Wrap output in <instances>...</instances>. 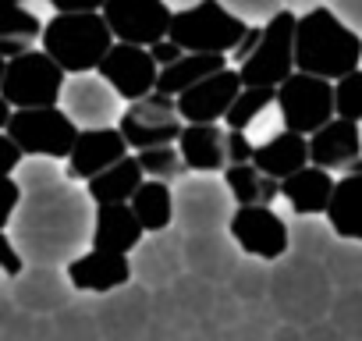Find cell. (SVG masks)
Returning <instances> with one entry per match:
<instances>
[{"label":"cell","mask_w":362,"mask_h":341,"mask_svg":"<svg viewBox=\"0 0 362 341\" xmlns=\"http://www.w3.org/2000/svg\"><path fill=\"white\" fill-rule=\"evenodd\" d=\"M93 214L96 203L89 192L64 175L47 189L22 192V203L11 217V238L25 263L64 267L89 245Z\"/></svg>","instance_id":"cell-1"},{"label":"cell","mask_w":362,"mask_h":341,"mask_svg":"<svg viewBox=\"0 0 362 341\" xmlns=\"http://www.w3.org/2000/svg\"><path fill=\"white\" fill-rule=\"evenodd\" d=\"M362 68V36L330 8H309L295 18V71L337 82Z\"/></svg>","instance_id":"cell-2"},{"label":"cell","mask_w":362,"mask_h":341,"mask_svg":"<svg viewBox=\"0 0 362 341\" xmlns=\"http://www.w3.org/2000/svg\"><path fill=\"white\" fill-rule=\"evenodd\" d=\"M270 299H274V309L288 323L313 327V323H323V316L330 313L334 281L320 260L284 253L281 260H274V270H270Z\"/></svg>","instance_id":"cell-3"},{"label":"cell","mask_w":362,"mask_h":341,"mask_svg":"<svg viewBox=\"0 0 362 341\" xmlns=\"http://www.w3.org/2000/svg\"><path fill=\"white\" fill-rule=\"evenodd\" d=\"M40 43L68 75H78V71H96V64L114 43V33L103 11H68L54 15L43 25Z\"/></svg>","instance_id":"cell-4"},{"label":"cell","mask_w":362,"mask_h":341,"mask_svg":"<svg viewBox=\"0 0 362 341\" xmlns=\"http://www.w3.org/2000/svg\"><path fill=\"white\" fill-rule=\"evenodd\" d=\"M252 22L224 8L221 0H199L192 8H181L170 15L167 36L181 50H199V54H231L238 40L245 36Z\"/></svg>","instance_id":"cell-5"},{"label":"cell","mask_w":362,"mask_h":341,"mask_svg":"<svg viewBox=\"0 0 362 341\" xmlns=\"http://www.w3.org/2000/svg\"><path fill=\"white\" fill-rule=\"evenodd\" d=\"M68 71L40 47L18 54L4 68V82H0V96H4L15 110L22 107H54L64 93Z\"/></svg>","instance_id":"cell-6"},{"label":"cell","mask_w":362,"mask_h":341,"mask_svg":"<svg viewBox=\"0 0 362 341\" xmlns=\"http://www.w3.org/2000/svg\"><path fill=\"white\" fill-rule=\"evenodd\" d=\"M235 200L224 182L214 175H185L174 189V228L181 235L199 231H224L231 221Z\"/></svg>","instance_id":"cell-7"},{"label":"cell","mask_w":362,"mask_h":341,"mask_svg":"<svg viewBox=\"0 0 362 341\" xmlns=\"http://www.w3.org/2000/svg\"><path fill=\"white\" fill-rule=\"evenodd\" d=\"M4 132L18 142L22 156H50V160H68V153L78 139V125L57 103L11 110V121Z\"/></svg>","instance_id":"cell-8"},{"label":"cell","mask_w":362,"mask_h":341,"mask_svg":"<svg viewBox=\"0 0 362 341\" xmlns=\"http://www.w3.org/2000/svg\"><path fill=\"white\" fill-rule=\"evenodd\" d=\"M295 11L281 8L263 22L256 50L238 64L242 86H281L295 71Z\"/></svg>","instance_id":"cell-9"},{"label":"cell","mask_w":362,"mask_h":341,"mask_svg":"<svg viewBox=\"0 0 362 341\" xmlns=\"http://www.w3.org/2000/svg\"><path fill=\"white\" fill-rule=\"evenodd\" d=\"M277 110L284 128L298 135H313L334 117V82L309 71H291L277 86Z\"/></svg>","instance_id":"cell-10"},{"label":"cell","mask_w":362,"mask_h":341,"mask_svg":"<svg viewBox=\"0 0 362 341\" xmlns=\"http://www.w3.org/2000/svg\"><path fill=\"white\" fill-rule=\"evenodd\" d=\"M117 128H121L128 149H149V146L177 142L185 121H181V114H177V96H167V93L153 89L149 96L132 100V107L121 110Z\"/></svg>","instance_id":"cell-11"},{"label":"cell","mask_w":362,"mask_h":341,"mask_svg":"<svg viewBox=\"0 0 362 341\" xmlns=\"http://www.w3.org/2000/svg\"><path fill=\"white\" fill-rule=\"evenodd\" d=\"M228 235L235 238L242 256H256V260H267V263H274L284 253H291V228L267 203L235 207L231 221H228Z\"/></svg>","instance_id":"cell-12"},{"label":"cell","mask_w":362,"mask_h":341,"mask_svg":"<svg viewBox=\"0 0 362 341\" xmlns=\"http://www.w3.org/2000/svg\"><path fill=\"white\" fill-rule=\"evenodd\" d=\"M61 107L71 114V121L78 128H103V125H117V117H121V96L100 71L68 75Z\"/></svg>","instance_id":"cell-13"},{"label":"cell","mask_w":362,"mask_h":341,"mask_svg":"<svg viewBox=\"0 0 362 341\" xmlns=\"http://www.w3.org/2000/svg\"><path fill=\"white\" fill-rule=\"evenodd\" d=\"M103 18L117 43L153 47L170 29V8L163 0H103Z\"/></svg>","instance_id":"cell-14"},{"label":"cell","mask_w":362,"mask_h":341,"mask_svg":"<svg viewBox=\"0 0 362 341\" xmlns=\"http://www.w3.org/2000/svg\"><path fill=\"white\" fill-rule=\"evenodd\" d=\"M185 235L177 228L170 231H153L142 235V242L128 253L132 260V277H139L146 288H167L185 274Z\"/></svg>","instance_id":"cell-15"},{"label":"cell","mask_w":362,"mask_h":341,"mask_svg":"<svg viewBox=\"0 0 362 341\" xmlns=\"http://www.w3.org/2000/svg\"><path fill=\"white\" fill-rule=\"evenodd\" d=\"M96 71L114 86V93L121 100H142L156 89V75L160 64L153 61L149 47H135V43H110V50L103 54V61L96 64Z\"/></svg>","instance_id":"cell-16"},{"label":"cell","mask_w":362,"mask_h":341,"mask_svg":"<svg viewBox=\"0 0 362 341\" xmlns=\"http://www.w3.org/2000/svg\"><path fill=\"white\" fill-rule=\"evenodd\" d=\"M309 163L327 167L330 175H355L362 170V128L348 117H330L309 135Z\"/></svg>","instance_id":"cell-17"},{"label":"cell","mask_w":362,"mask_h":341,"mask_svg":"<svg viewBox=\"0 0 362 341\" xmlns=\"http://www.w3.org/2000/svg\"><path fill=\"white\" fill-rule=\"evenodd\" d=\"M238 89H242L238 68H221V71L206 75L203 82L189 86L185 93H177V114H181V121H185V125L224 121V114L235 103Z\"/></svg>","instance_id":"cell-18"},{"label":"cell","mask_w":362,"mask_h":341,"mask_svg":"<svg viewBox=\"0 0 362 341\" xmlns=\"http://www.w3.org/2000/svg\"><path fill=\"white\" fill-rule=\"evenodd\" d=\"M71 281L61 267L25 263L18 277H11V299L25 313H61L71 302Z\"/></svg>","instance_id":"cell-19"},{"label":"cell","mask_w":362,"mask_h":341,"mask_svg":"<svg viewBox=\"0 0 362 341\" xmlns=\"http://www.w3.org/2000/svg\"><path fill=\"white\" fill-rule=\"evenodd\" d=\"M121 156H128V142H124L117 125L78 128V139H75V146L68 153V170L64 175L71 182H89L93 175H100L103 167H110Z\"/></svg>","instance_id":"cell-20"},{"label":"cell","mask_w":362,"mask_h":341,"mask_svg":"<svg viewBox=\"0 0 362 341\" xmlns=\"http://www.w3.org/2000/svg\"><path fill=\"white\" fill-rule=\"evenodd\" d=\"M64 274H68L75 291L107 295V291H117L132 281V260L121 256V253H103V249L89 245L75 260L64 263Z\"/></svg>","instance_id":"cell-21"},{"label":"cell","mask_w":362,"mask_h":341,"mask_svg":"<svg viewBox=\"0 0 362 341\" xmlns=\"http://www.w3.org/2000/svg\"><path fill=\"white\" fill-rule=\"evenodd\" d=\"M185 270L196 274V277H206L214 284L221 281H231L238 260H242V249L235 245V238L224 231H199V235H185Z\"/></svg>","instance_id":"cell-22"},{"label":"cell","mask_w":362,"mask_h":341,"mask_svg":"<svg viewBox=\"0 0 362 341\" xmlns=\"http://www.w3.org/2000/svg\"><path fill=\"white\" fill-rule=\"evenodd\" d=\"M96 327L103 330V337L110 341H132L142 334L146 327V313H149V299L142 288H117L107 291V302L96 309Z\"/></svg>","instance_id":"cell-23"},{"label":"cell","mask_w":362,"mask_h":341,"mask_svg":"<svg viewBox=\"0 0 362 341\" xmlns=\"http://www.w3.org/2000/svg\"><path fill=\"white\" fill-rule=\"evenodd\" d=\"M177 153L189 170L196 175H214L228 167V128L221 121L210 125H185L177 135Z\"/></svg>","instance_id":"cell-24"},{"label":"cell","mask_w":362,"mask_h":341,"mask_svg":"<svg viewBox=\"0 0 362 341\" xmlns=\"http://www.w3.org/2000/svg\"><path fill=\"white\" fill-rule=\"evenodd\" d=\"M142 224L139 217L132 214L128 203H100L96 214H93V235H89V245L93 249H103V253H121L128 256L139 242H142Z\"/></svg>","instance_id":"cell-25"},{"label":"cell","mask_w":362,"mask_h":341,"mask_svg":"<svg viewBox=\"0 0 362 341\" xmlns=\"http://www.w3.org/2000/svg\"><path fill=\"white\" fill-rule=\"evenodd\" d=\"M334 175L327 167H316V163H305L298 167L295 175L281 178V196L288 200L291 214L295 217H309V214H327V203L334 196Z\"/></svg>","instance_id":"cell-26"},{"label":"cell","mask_w":362,"mask_h":341,"mask_svg":"<svg viewBox=\"0 0 362 341\" xmlns=\"http://www.w3.org/2000/svg\"><path fill=\"white\" fill-rule=\"evenodd\" d=\"M252 163H256V170H263V175H270V178L281 182V178L295 175L298 167L309 163V135H298L291 128H281L277 135H270L267 142L256 146Z\"/></svg>","instance_id":"cell-27"},{"label":"cell","mask_w":362,"mask_h":341,"mask_svg":"<svg viewBox=\"0 0 362 341\" xmlns=\"http://www.w3.org/2000/svg\"><path fill=\"white\" fill-rule=\"evenodd\" d=\"M43 36V18L25 0H0V57L11 61L33 50Z\"/></svg>","instance_id":"cell-28"},{"label":"cell","mask_w":362,"mask_h":341,"mask_svg":"<svg viewBox=\"0 0 362 341\" xmlns=\"http://www.w3.org/2000/svg\"><path fill=\"white\" fill-rule=\"evenodd\" d=\"M327 224L334 228L337 238L362 242V170L341 175L334 182V196L327 203Z\"/></svg>","instance_id":"cell-29"},{"label":"cell","mask_w":362,"mask_h":341,"mask_svg":"<svg viewBox=\"0 0 362 341\" xmlns=\"http://www.w3.org/2000/svg\"><path fill=\"white\" fill-rule=\"evenodd\" d=\"M142 167H139V160L128 153V156H121V160H114L110 167H103L100 175H93L89 182H86V192H89V200L100 207V203H128L132 200V192L142 185Z\"/></svg>","instance_id":"cell-30"},{"label":"cell","mask_w":362,"mask_h":341,"mask_svg":"<svg viewBox=\"0 0 362 341\" xmlns=\"http://www.w3.org/2000/svg\"><path fill=\"white\" fill-rule=\"evenodd\" d=\"M228 68V54H199V50H185L177 61H170L167 68H160L156 75V89L167 93V96H177L185 93L189 86L203 82L206 75Z\"/></svg>","instance_id":"cell-31"},{"label":"cell","mask_w":362,"mask_h":341,"mask_svg":"<svg viewBox=\"0 0 362 341\" xmlns=\"http://www.w3.org/2000/svg\"><path fill=\"white\" fill-rule=\"evenodd\" d=\"M128 207H132V214L139 217V224H142L146 235L174 228V192H170V182L142 178V185L132 192Z\"/></svg>","instance_id":"cell-32"},{"label":"cell","mask_w":362,"mask_h":341,"mask_svg":"<svg viewBox=\"0 0 362 341\" xmlns=\"http://www.w3.org/2000/svg\"><path fill=\"white\" fill-rule=\"evenodd\" d=\"M224 185L235 200V207H249V203H274L281 196V182L256 170V163H228L224 167Z\"/></svg>","instance_id":"cell-33"},{"label":"cell","mask_w":362,"mask_h":341,"mask_svg":"<svg viewBox=\"0 0 362 341\" xmlns=\"http://www.w3.org/2000/svg\"><path fill=\"white\" fill-rule=\"evenodd\" d=\"M323 267L334 281V288H362V242L334 238V245L323 256Z\"/></svg>","instance_id":"cell-34"},{"label":"cell","mask_w":362,"mask_h":341,"mask_svg":"<svg viewBox=\"0 0 362 341\" xmlns=\"http://www.w3.org/2000/svg\"><path fill=\"white\" fill-rule=\"evenodd\" d=\"M288 228H291V253L309 256V260H320V263H323L327 249H330V245H334V238H337L323 214L298 217V221H295V224H288Z\"/></svg>","instance_id":"cell-35"},{"label":"cell","mask_w":362,"mask_h":341,"mask_svg":"<svg viewBox=\"0 0 362 341\" xmlns=\"http://www.w3.org/2000/svg\"><path fill=\"white\" fill-rule=\"evenodd\" d=\"M277 103V89L274 86H242L238 89V96H235V103L228 107V114H224V121H228V128H249L263 110H270Z\"/></svg>","instance_id":"cell-36"},{"label":"cell","mask_w":362,"mask_h":341,"mask_svg":"<svg viewBox=\"0 0 362 341\" xmlns=\"http://www.w3.org/2000/svg\"><path fill=\"white\" fill-rule=\"evenodd\" d=\"M135 160H139L146 178H160V182H177V178H185V170H189L185 160H181V153H177V142L135 149Z\"/></svg>","instance_id":"cell-37"},{"label":"cell","mask_w":362,"mask_h":341,"mask_svg":"<svg viewBox=\"0 0 362 341\" xmlns=\"http://www.w3.org/2000/svg\"><path fill=\"white\" fill-rule=\"evenodd\" d=\"M330 323L341 337L362 341V288H341L330 302Z\"/></svg>","instance_id":"cell-38"},{"label":"cell","mask_w":362,"mask_h":341,"mask_svg":"<svg viewBox=\"0 0 362 341\" xmlns=\"http://www.w3.org/2000/svg\"><path fill=\"white\" fill-rule=\"evenodd\" d=\"M231 291L238 299H263L270 295V267L267 260H256V256H242L235 274H231Z\"/></svg>","instance_id":"cell-39"},{"label":"cell","mask_w":362,"mask_h":341,"mask_svg":"<svg viewBox=\"0 0 362 341\" xmlns=\"http://www.w3.org/2000/svg\"><path fill=\"white\" fill-rule=\"evenodd\" d=\"M61 167L57 160L50 156H22V163L15 167V182L22 185V192H36V189H47L54 182H61Z\"/></svg>","instance_id":"cell-40"},{"label":"cell","mask_w":362,"mask_h":341,"mask_svg":"<svg viewBox=\"0 0 362 341\" xmlns=\"http://www.w3.org/2000/svg\"><path fill=\"white\" fill-rule=\"evenodd\" d=\"M334 114L362 125V68H355L334 82Z\"/></svg>","instance_id":"cell-41"},{"label":"cell","mask_w":362,"mask_h":341,"mask_svg":"<svg viewBox=\"0 0 362 341\" xmlns=\"http://www.w3.org/2000/svg\"><path fill=\"white\" fill-rule=\"evenodd\" d=\"M170 288H174L177 302L185 306L189 313H206L214 306V281H206V277L189 274V277H177Z\"/></svg>","instance_id":"cell-42"},{"label":"cell","mask_w":362,"mask_h":341,"mask_svg":"<svg viewBox=\"0 0 362 341\" xmlns=\"http://www.w3.org/2000/svg\"><path fill=\"white\" fill-rule=\"evenodd\" d=\"M224 8H231L235 15H242L245 22H267L274 11L284 8V0H221Z\"/></svg>","instance_id":"cell-43"},{"label":"cell","mask_w":362,"mask_h":341,"mask_svg":"<svg viewBox=\"0 0 362 341\" xmlns=\"http://www.w3.org/2000/svg\"><path fill=\"white\" fill-rule=\"evenodd\" d=\"M18 203H22V185L11 175H0V228H11Z\"/></svg>","instance_id":"cell-44"},{"label":"cell","mask_w":362,"mask_h":341,"mask_svg":"<svg viewBox=\"0 0 362 341\" xmlns=\"http://www.w3.org/2000/svg\"><path fill=\"white\" fill-rule=\"evenodd\" d=\"M0 270H4L8 277H18V274L25 270V260H22L15 238H11L4 228H0Z\"/></svg>","instance_id":"cell-45"},{"label":"cell","mask_w":362,"mask_h":341,"mask_svg":"<svg viewBox=\"0 0 362 341\" xmlns=\"http://www.w3.org/2000/svg\"><path fill=\"white\" fill-rule=\"evenodd\" d=\"M256 153V142L242 128H228V163H249Z\"/></svg>","instance_id":"cell-46"},{"label":"cell","mask_w":362,"mask_h":341,"mask_svg":"<svg viewBox=\"0 0 362 341\" xmlns=\"http://www.w3.org/2000/svg\"><path fill=\"white\" fill-rule=\"evenodd\" d=\"M22 163V149L18 142L8 135V132H0V175H15V167Z\"/></svg>","instance_id":"cell-47"},{"label":"cell","mask_w":362,"mask_h":341,"mask_svg":"<svg viewBox=\"0 0 362 341\" xmlns=\"http://www.w3.org/2000/svg\"><path fill=\"white\" fill-rule=\"evenodd\" d=\"M327 4H330V8H334V11H337V15L358 33V36H362V0H327Z\"/></svg>","instance_id":"cell-48"},{"label":"cell","mask_w":362,"mask_h":341,"mask_svg":"<svg viewBox=\"0 0 362 341\" xmlns=\"http://www.w3.org/2000/svg\"><path fill=\"white\" fill-rule=\"evenodd\" d=\"M149 54H153V61H156L160 68H167L170 61H177L181 54H185V50H181V47H177L170 36H163V40H156V43L149 47Z\"/></svg>","instance_id":"cell-49"},{"label":"cell","mask_w":362,"mask_h":341,"mask_svg":"<svg viewBox=\"0 0 362 341\" xmlns=\"http://www.w3.org/2000/svg\"><path fill=\"white\" fill-rule=\"evenodd\" d=\"M259 33H263V25H259V22H252V25L245 29V36L238 40V47L231 50V61H238V64H242V61H245V57L256 50V43H259Z\"/></svg>","instance_id":"cell-50"},{"label":"cell","mask_w":362,"mask_h":341,"mask_svg":"<svg viewBox=\"0 0 362 341\" xmlns=\"http://www.w3.org/2000/svg\"><path fill=\"white\" fill-rule=\"evenodd\" d=\"M54 8V15H68V11H100L103 0H47Z\"/></svg>","instance_id":"cell-51"},{"label":"cell","mask_w":362,"mask_h":341,"mask_svg":"<svg viewBox=\"0 0 362 341\" xmlns=\"http://www.w3.org/2000/svg\"><path fill=\"white\" fill-rule=\"evenodd\" d=\"M320 4H327V0H284V8L295 11V15H302V11H309V8H320Z\"/></svg>","instance_id":"cell-52"},{"label":"cell","mask_w":362,"mask_h":341,"mask_svg":"<svg viewBox=\"0 0 362 341\" xmlns=\"http://www.w3.org/2000/svg\"><path fill=\"white\" fill-rule=\"evenodd\" d=\"M11 110H15V107H11V103H8L4 96H0V132L8 128V121H11Z\"/></svg>","instance_id":"cell-53"},{"label":"cell","mask_w":362,"mask_h":341,"mask_svg":"<svg viewBox=\"0 0 362 341\" xmlns=\"http://www.w3.org/2000/svg\"><path fill=\"white\" fill-rule=\"evenodd\" d=\"M163 4H167L170 11H181V8H192V4H199V0H163Z\"/></svg>","instance_id":"cell-54"},{"label":"cell","mask_w":362,"mask_h":341,"mask_svg":"<svg viewBox=\"0 0 362 341\" xmlns=\"http://www.w3.org/2000/svg\"><path fill=\"white\" fill-rule=\"evenodd\" d=\"M4 68H8V61H4V57H0V82H4Z\"/></svg>","instance_id":"cell-55"},{"label":"cell","mask_w":362,"mask_h":341,"mask_svg":"<svg viewBox=\"0 0 362 341\" xmlns=\"http://www.w3.org/2000/svg\"><path fill=\"white\" fill-rule=\"evenodd\" d=\"M358 128H362V125H358Z\"/></svg>","instance_id":"cell-56"}]
</instances>
